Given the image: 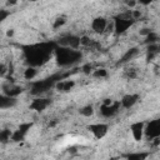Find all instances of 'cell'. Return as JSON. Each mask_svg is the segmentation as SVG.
<instances>
[{"label":"cell","mask_w":160,"mask_h":160,"mask_svg":"<svg viewBox=\"0 0 160 160\" xmlns=\"http://www.w3.org/2000/svg\"><path fill=\"white\" fill-rule=\"evenodd\" d=\"M55 48H56L55 42H40V44L25 46L24 48L25 59L31 66L41 65L45 61H48Z\"/></svg>","instance_id":"obj_1"},{"label":"cell","mask_w":160,"mask_h":160,"mask_svg":"<svg viewBox=\"0 0 160 160\" xmlns=\"http://www.w3.org/2000/svg\"><path fill=\"white\" fill-rule=\"evenodd\" d=\"M56 61L60 66H70L81 60L82 55L78 49L66 48V46H56L55 48Z\"/></svg>","instance_id":"obj_2"},{"label":"cell","mask_w":160,"mask_h":160,"mask_svg":"<svg viewBox=\"0 0 160 160\" xmlns=\"http://www.w3.org/2000/svg\"><path fill=\"white\" fill-rule=\"evenodd\" d=\"M72 72H75V71H71V72L70 71H66V72H56V74H52L51 76H49V78H46L44 80L32 82V85H31V94L32 95H40L42 92H46L52 86H55V84L58 81L66 79Z\"/></svg>","instance_id":"obj_3"},{"label":"cell","mask_w":160,"mask_h":160,"mask_svg":"<svg viewBox=\"0 0 160 160\" xmlns=\"http://www.w3.org/2000/svg\"><path fill=\"white\" fill-rule=\"evenodd\" d=\"M134 21L135 20L131 18V14L130 15H119V16H116L115 21H114V28H115L116 34L125 32L134 24Z\"/></svg>","instance_id":"obj_4"},{"label":"cell","mask_w":160,"mask_h":160,"mask_svg":"<svg viewBox=\"0 0 160 160\" xmlns=\"http://www.w3.org/2000/svg\"><path fill=\"white\" fill-rule=\"evenodd\" d=\"M144 132L148 139H154V138L159 136L160 135V120L159 119L151 120L146 125V128H144Z\"/></svg>","instance_id":"obj_5"},{"label":"cell","mask_w":160,"mask_h":160,"mask_svg":"<svg viewBox=\"0 0 160 160\" xmlns=\"http://www.w3.org/2000/svg\"><path fill=\"white\" fill-rule=\"evenodd\" d=\"M58 42L60 44V46L78 49L79 45H80V38L79 36H75V35H65V36H61Z\"/></svg>","instance_id":"obj_6"},{"label":"cell","mask_w":160,"mask_h":160,"mask_svg":"<svg viewBox=\"0 0 160 160\" xmlns=\"http://www.w3.org/2000/svg\"><path fill=\"white\" fill-rule=\"evenodd\" d=\"M120 109V102H111L109 105H101L100 106V112L104 118H112L119 112Z\"/></svg>","instance_id":"obj_7"},{"label":"cell","mask_w":160,"mask_h":160,"mask_svg":"<svg viewBox=\"0 0 160 160\" xmlns=\"http://www.w3.org/2000/svg\"><path fill=\"white\" fill-rule=\"evenodd\" d=\"M32 126V122H25V124H21L19 126V129L16 131H14L11 134V140L12 141H20L25 138V135L28 134V131L31 129Z\"/></svg>","instance_id":"obj_8"},{"label":"cell","mask_w":160,"mask_h":160,"mask_svg":"<svg viewBox=\"0 0 160 160\" xmlns=\"http://www.w3.org/2000/svg\"><path fill=\"white\" fill-rule=\"evenodd\" d=\"M88 129L94 134V136L96 139H101L106 135L109 128H108L106 124H91V125L88 126Z\"/></svg>","instance_id":"obj_9"},{"label":"cell","mask_w":160,"mask_h":160,"mask_svg":"<svg viewBox=\"0 0 160 160\" xmlns=\"http://www.w3.org/2000/svg\"><path fill=\"white\" fill-rule=\"evenodd\" d=\"M50 104H51V100H50V99H46V98H38V99L32 100V102L30 104V109H32V110H35V111H42V110H45Z\"/></svg>","instance_id":"obj_10"},{"label":"cell","mask_w":160,"mask_h":160,"mask_svg":"<svg viewBox=\"0 0 160 160\" xmlns=\"http://www.w3.org/2000/svg\"><path fill=\"white\" fill-rule=\"evenodd\" d=\"M2 90H4V94L8 95V96H11V98H16L18 95H20L22 92V88L21 86H18L15 84H6L2 86Z\"/></svg>","instance_id":"obj_11"},{"label":"cell","mask_w":160,"mask_h":160,"mask_svg":"<svg viewBox=\"0 0 160 160\" xmlns=\"http://www.w3.org/2000/svg\"><path fill=\"white\" fill-rule=\"evenodd\" d=\"M131 132H132V136L136 141H140L141 138H142V134H144V122L142 121H138V122H134L131 126Z\"/></svg>","instance_id":"obj_12"},{"label":"cell","mask_w":160,"mask_h":160,"mask_svg":"<svg viewBox=\"0 0 160 160\" xmlns=\"http://www.w3.org/2000/svg\"><path fill=\"white\" fill-rule=\"evenodd\" d=\"M138 100H139V95H136V94H129V95H125L121 99L120 105L122 108H125V109H130L131 106H134L136 104Z\"/></svg>","instance_id":"obj_13"},{"label":"cell","mask_w":160,"mask_h":160,"mask_svg":"<svg viewBox=\"0 0 160 160\" xmlns=\"http://www.w3.org/2000/svg\"><path fill=\"white\" fill-rule=\"evenodd\" d=\"M91 28L96 32H104L106 30V28H108V21L104 18H96V19L92 20Z\"/></svg>","instance_id":"obj_14"},{"label":"cell","mask_w":160,"mask_h":160,"mask_svg":"<svg viewBox=\"0 0 160 160\" xmlns=\"http://www.w3.org/2000/svg\"><path fill=\"white\" fill-rule=\"evenodd\" d=\"M74 85H75V82H74L72 80H60V81H58V82L55 84L56 89H58L59 91H64V92L70 91Z\"/></svg>","instance_id":"obj_15"},{"label":"cell","mask_w":160,"mask_h":160,"mask_svg":"<svg viewBox=\"0 0 160 160\" xmlns=\"http://www.w3.org/2000/svg\"><path fill=\"white\" fill-rule=\"evenodd\" d=\"M16 104V99L8 96V95H0V109H8Z\"/></svg>","instance_id":"obj_16"},{"label":"cell","mask_w":160,"mask_h":160,"mask_svg":"<svg viewBox=\"0 0 160 160\" xmlns=\"http://www.w3.org/2000/svg\"><path fill=\"white\" fill-rule=\"evenodd\" d=\"M139 52V50H138V48H131V49H129L128 51H126V54L118 61V65H122V64H125V62H128L129 60H131L136 54Z\"/></svg>","instance_id":"obj_17"},{"label":"cell","mask_w":160,"mask_h":160,"mask_svg":"<svg viewBox=\"0 0 160 160\" xmlns=\"http://www.w3.org/2000/svg\"><path fill=\"white\" fill-rule=\"evenodd\" d=\"M129 160H144L148 158V152H135V154H129L126 155Z\"/></svg>","instance_id":"obj_18"},{"label":"cell","mask_w":160,"mask_h":160,"mask_svg":"<svg viewBox=\"0 0 160 160\" xmlns=\"http://www.w3.org/2000/svg\"><path fill=\"white\" fill-rule=\"evenodd\" d=\"M11 131L9 129H4V130H0V142H6L10 140L11 138Z\"/></svg>","instance_id":"obj_19"},{"label":"cell","mask_w":160,"mask_h":160,"mask_svg":"<svg viewBox=\"0 0 160 160\" xmlns=\"http://www.w3.org/2000/svg\"><path fill=\"white\" fill-rule=\"evenodd\" d=\"M36 74H38L36 69H35L34 66H31V68H28V69L25 70V72H24V76H25V79H28V80H31L32 78H35V76H36Z\"/></svg>","instance_id":"obj_20"},{"label":"cell","mask_w":160,"mask_h":160,"mask_svg":"<svg viewBox=\"0 0 160 160\" xmlns=\"http://www.w3.org/2000/svg\"><path fill=\"white\" fill-rule=\"evenodd\" d=\"M145 38H146V42L148 44H155L159 40V35L156 32H154V31H150Z\"/></svg>","instance_id":"obj_21"},{"label":"cell","mask_w":160,"mask_h":160,"mask_svg":"<svg viewBox=\"0 0 160 160\" xmlns=\"http://www.w3.org/2000/svg\"><path fill=\"white\" fill-rule=\"evenodd\" d=\"M80 114L84 115V116H90L94 114V109L91 105H88V106H84L82 109H80Z\"/></svg>","instance_id":"obj_22"},{"label":"cell","mask_w":160,"mask_h":160,"mask_svg":"<svg viewBox=\"0 0 160 160\" xmlns=\"http://www.w3.org/2000/svg\"><path fill=\"white\" fill-rule=\"evenodd\" d=\"M124 76L128 79H135L138 76V71H136V69H126L124 72Z\"/></svg>","instance_id":"obj_23"},{"label":"cell","mask_w":160,"mask_h":160,"mask_svg":"<svg viewBox=\"0 0 160 160\" xmlns=\"http://www.w3.org/2000/svg\"><path fill=\"white\" fill-rule=\"evenodd\" d=\"M65 22H66V18H65V16L58 18V19L55 20V22H54V29H59V28H61Z\"/></svg>","instance_id":"obj_24"},{"label":"cell","mask_w":160,"mask_h":160,"mask_svg":"<svg viewBox=\"0 0 160 160\" xmlns=\"http://www.w3.org/2000/svg\"><path fill=\"white\" fill-rule=\"evenodd\" d=\"M92 75L95 78H106L108 76V71L105 69H98V70H95L92 72Z\"/></svg>","instance_id":"obj_25"},{"label":"cell","mask_w":160,"mask_h":160,"mask_svg":"<svg viewBox=\"0 0 160 160\" xmlns=\"http://www.w3.org/2000/svg\"><path fill=\"white\" fill-rule=\"evenodd\" d=\"M158 51H159V45H158V42H155V44H150L149 46H148V52H151V54H158Z\"/></svg>","instance_id":"obj_26"},{"label":"cell","mask_w":160,"mask_h":160,"mask_svg":"<svg viewBox=\"0 0 160 160\" xmlns=\"http://www.w3.org/2000/svg\"><path fill=\"white\" fill-rule=\"evenodd\" d=\"M90 44H91V39L89 36H81L80 38V45H82V46H90Z\"/></svg>","instance_id":"obj_27"},{"label":"cell","mask_w":160,"mask_h":160,"mask_svg":"<svg viewBox=\"0 0 160 160\" xmlns=\"http://www.w3.org/2000/svg\"><path fill=\"white\" fill-rule=\"evenodd\" d=\"M81 70H82L85 74H90L91 70H92V65H91V64H85V65L81 68Z\"/></svg>","instance_id":"obj_28"},{"label":"cell","mask_w":160,"mask_h":160,"mask_svg":"<svg viewBox=\"0 0 160 160\" xmlns=\"http://www.w3.org/2000/svg\"><path fill=\"white\" fill-rule=\"evenodd\" d=\"M9 14H10L9 11H6V10H2V9H0V22H1V21H4V20H5V19H6L8 16H9Z\"/></svg>","instance_id":"obj_29"},{"label":"cell","mask_w":160,"mask_h":160,"mask_svg":"<svg viewBox=\"0 0 160 160\" xmlns=\"http://www.w3.org/2000/svg\"><path fill=\"white\" fill-rule=\"evenodd\" d=\"M6 71H8L6 66H5L4 64H0V76H4V75L6 74Z\"/></svg>","instance_id":"obj_30"},{"label":"cell","mask_w":160,"mask_h":160,"mask_svg":"<svg viewBox=\"0 0 160 160\" xmlns=\"http://www.w3.org/2000/svg\"><path fill=\"white\" fill-rule=\"evenodd\" d=\"M150 31H151L150 29H148V28H144L142 30H140V35H145V36H146V35H148Z\"/></svg>","instance_id":"obj_31"},{"label":"cell","mask_w":160,"mask_h":160,"mask_svg":"<svg viewBox=\"0 0 160 160\" xmlns=\"http://www.w3.org/2000/svg\"><path fill=\"white\" fill-rule=\"evenodd\" d=\"M126 4H128V6L134 8V6L136 5V1H135V0H126Z\"/></svg>","instance_id":"obj_32"},{"label":"cell","mask_w":160,"mask_h":160,"mask_svg":"<svg viewBox=\"0 0 160 160\" xmlns=\"http://www.w3.org/2000/svg\"><path fill=\"white\" fill-rule=\"evenodd\" d=\"M140 4H144V5H148V4H150L152 0H138Z\"/></svg>","instance_id":"obj_33"},{"label":"cell","mask_w":160,"mask_h":160,"mask_svg":"<svg viewBox=\"0 0 160 160\" xmlns=\"http://www.w3.org/2000/svg\"><path fill=\"white\" fill-rule=\"evenodd\" d=\"M111 102H112V101H111L110 99H105V100H104V105H109V104H111Z\"/></svg>","instance_id":"obj_34"},{"label":"cell","mask_w":160,"mask_h":160,"mask_svg":"<svg viewBox=\"0 0 160 160\" xmlns=\"http://www.w3.org/2000/svg\"><path fill=\"white\" fill-rule=\"evenodd\" d=\"M16 2H18L16 0H9V1H8V4H10V5H14V4H16Z\"/></svg>","instance_id":"obj_35"},{"label":"cell","mask_w":160,"mask_h":160,"mask_svg":"<svg viewBox=\"0 0 160 160\" xmlns=\"http://www.w3.org/2000/svg\"><path fill=\"white\" fill-rule=\"evenodd\" d=\"M6 34H8V36H12V35H14V31H12V30H9Z\"/></svg>","instance_id":"obj_36"},{"label":"cell","mask_w":160,"mask_h":160,"mask_svg":"<svg viewBox=\"0 0 160 160\" xmlns=\"http://www.w3.org/2000/svg\"><path fill=\"white\" fill-rule=\"evenodd\" d=\"M30 1H36V0H30Z\"/></svg>","instance_id":"obj_37"}]
</instances>
